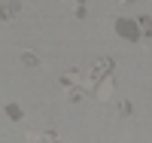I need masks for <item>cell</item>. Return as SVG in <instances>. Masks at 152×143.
Segmentation results:
<instances>
[{
    "label": "cell",
    "instance_id": "6da1fadb",
    "mask_svg": "<svg viewBox=\"0 0 152 143\" xmlns=\"http://www.w3.org/2000/svg\"><path fill=\"white\" fill-rule=\"evenodd\" d=\"M113 88H116V85H113V79H110V76H97L94 98H97V100H110V98H113Z\"/></svg>",
    "mask_w": 152,
    "mask_h": 143
},
{
    "label": "cell",
    "instance_id": "7a4b0ae2",
    "mask_svg": "<svg viewBox=\"0 0 152 143\" xmlns=\"http://www.w3.org/2000/svg\"><path fill=\"white\" fill-rule=\"evenodd\" d=\"M116 28H119V34H122V37H131V40H134V24H131V21L119 18V21H116Z\"/></svg>",
    "mask_w": 152,
    "mask_h": 143
},
{
    "label": "cell",
    "instance_id": "3957f363",
    "mask_svg": "<svg viewBox=\"0 0 152 143\" xmlns=\"http://www.w3.org/2000/svg\"><path fill=\"white\" fill-rule=\"evenodd\" d=\"M21 61H24V64H31V67H37V64H40L37 52H31V49H28V52H21Z\"/></svg>",
    "mask_w": 152,
    "mask_h": 143
},
{
    "label": "cell",
    "instance_id": "277c9868",
    "mask_svg": "<svg viewBox=\"0 0 152 143\" xmlns=\"http://www.w3.org/2000/svg\"><path fill=\"white\" fill-rule=\"evenodd\" d=\"M140 24H143V28H146L143 34H146V37H152V18H140Z\"/></svg>",
    "mask_w": 152,
    "mask_h": 143
}]
</instances>
